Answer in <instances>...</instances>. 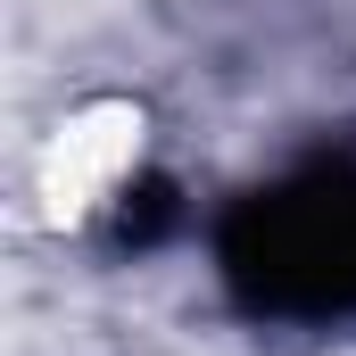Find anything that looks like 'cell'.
<instances>
[{
    "instance_id": "1",
    "label": "cell",
    "mask_w": 356,
    "mask_h": 356,
    "mask_svg": "<svg viewBox=\"0 0 356 356\" xmlns=\"http://www.w3.org/2000/svg\"><path fill=\"white\" fill-rule=\"evenodd\" d=\"M216 257L232 298L257 315H290V323L356 315V166L323 158L290 182L249 191L224 216Z\"/></svg>"
}]
</instances>
